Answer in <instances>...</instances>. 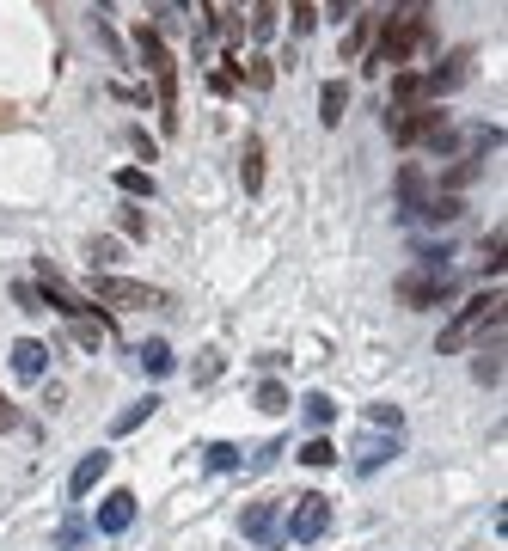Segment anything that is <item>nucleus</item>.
<instances>
[{
  "mask_svg": "<svg viewBox=\"0 0 508 551\" xmlns=\"http://www.w3.org/2000/svg\"><path fill=\"white\" fill-rule=\"evenodd\" d=\"M258 405H264V411H288V386L264 380V386H258Z\"/></svg>",
  "mask_w": 508,
  "mask_h": 551,
  "instance_id": "nucleus-27",
  "label": "nucleus"
},
{
  "mask_svg": "<svg viewBox=\"0 0 508 551\" xmlns=\"http://www.w3.org/2000/svg\"><path fill=\"white\" fill-rule=\"evenodd\" d=\"M466 74H472V49H453L447 62H435V68L423 74V92H429L435 105H441V92H453V86H460Z\"/></svg>",
  "mask_w": 508,
  "mask_h": 551,
  "instance_id": "nucleus-9",
  "label": "nucleus"
},
{
  "mask_svg": "<svg viewBox=\"0 0 508 551\" xmlns=\"http://www.w3.org/2000/svg\"><path fill=\"white\" fill-rule=\"evenodd\" d=\"M123 233H129V239H141V233H147V221H141V209H123Z\"/></svg>",
  "mask_w": 508,
  "mask_h": 551,
  "instance_id": "nucleus-35",
  "label": "nucleus"
},
{
  "mask_svg": "<svg viewBox=\"0 0 508 551\" xmlns=\"http://www.w3.org/2000/svg\"><path fill=\"white\" fill-rule=\"evenodd\" d=\"M300 466H337V447H331L325 435H313L307 447H300Z\"/></svg>",
  "mask_w": 508,
  "mask_h": 551,
  "instance_id": "nucleus-24",
  "label": "nucleus"
},
{
  "mask_svg": "<svg viewBox=\"0 0 508 551\" xmlns=\"http://www.w3.org/2000/svg\"><path fill=\"white\" fill-rule=\"evenodd\" d=\"M7 429H19V411H13V398L0 392V435H7Z\"/></svg>",
  "mask_w": 508,
  "mask_h": 551,
  "instance_id": "nucleus-34",
  "label": "nucleus"
},
{
  "mask_svg": "<svg viewBox=\"0 0 508 551\" xmlns=\"http://www.w3.org/2000/svg\"><path fill=\"white\" fill-rule=\"evenodd\" d=\"M92 294L105 300V307H160V288L123 282V276H92Z\"/></svg>",
  "mask_w": 508,
  "mask_h": 551,
  "instance_id": "nucleus-8",
  "label": "nucleus"
},
{
  "mask_svg": "<svg viewBox=\"0 0 508 551\" xmlns=\"http://www.w3.org/2000/svg\"><path fill=\"white\" fill-rule=\"evenodd\" d=\"M105 539H117V533H129L135 527V490H111L105 496V509H98V521H92Z\"/></svg>",
  "mask_w": 508,
  "mask_h": 551,
  "instance_id": "nucleus-10",
  "label": "nucleus"
},
{
  "mask_svg": "<svg viewBox=\"0 0 508 551\" xmlns=\"http://www.w3.org/2000/svg\"><path fill=\"white\" fill-rule=\"evenodd\" d=\"M13 300H19V307H25V313H43V294H37L31 282H19V288H13Z\"/></svg>",
  "mask_w": 508,
  "mask_h": 551,
  "instance_id": "nucleus-31",
  "label": "nucleus"
},
{
  "mask_svg": "<svg viewBox=\"0 0 508 551\" xmlns=\"http://www.w3.org/2000/svg\"><path fill=\"white\" fill-rule=\"evenodd\" d=\"M135 49H141V62H147V74L160 80V105H166V123H172V117H178V111H172V80H178V74H172V56H166V43H160V31H147V25H141V31H135Z\"/></svg>",
  "mask_w": 508,
  "mask_h": 551,
  "instance_id": "nucleus-7",
  "label": "nucleus"
},
{
  "mask_svg": "<svg viewBox=\"0 0 508 551\" xmlns=\"http://www.w3.org/2000/svg\"><path fill=\"white\" fill-rule=\"evenodd\" d=\"M80 533H86L80 521H62V533H56V551H74V545H80Z\"/></svg>",
  "mask_w": 508,
  "mask_h": 551,
  "instance_id": "nucleus-32",
  "label": "nucleus"
},
{
  "mask_svg": "<svg viewBox=\"0 0 508 551\" xmlns=\"http://www.w3.org/2000/svg\"><path fill=\"white\" fill-rule=\"evenodd\" d=\"M478 172H484V154H460V166H453V172H447V196H453V190H460V184H472Z\"/></svg>",
  "mask_w": 508,
  "mask_h": 551,
  "instance_id": "nucleus-23",
  "label": "nucleus"
},
{
  "mask_svg": "<svg viewBox=\"0 0 508 551\" xmlns=\"http://www.w3.org/2000/svg\"><path fill=\"white\" fill-rule=\"evenodd\" d=\"M478 386H502V325L484 331V349H478Z\"/></svg>",
  "mask_w": 508,
  "mask_h": 551,
  "instance_id": "nucleus-15",
  "label": "nucleus"
},
{
  "mask_svg": "<svg viewBox=\"0 0 508 551\" xmlns=\"http://www.w3.org/2000/svg\"><path fill=\"white\" fill-rule=\"evenodd\" d=\"M154 405H160V398H141V405H129V411H117V423H111V429H117V435H129V429H141L147 417H154Z\"/></svg>",
  "mask_w": 508,
  "mask_h": 551,
  "instance_id": "nucleus-22",
  "label": "nucleus"
},
{
  "mask_svg": "<svg viewBox=\"0 0 508 551\" xmlns=\"http://www.w3.org/2000/svg\"><path fill=\"white\" fill-rule=\"evenodd\" d=\"M202 454H209V472H233V466H239V447H233V441H209Z\"/></svg>",
  "mask_w": 508,
  "mask_h": 551,
  "instance_id": "nucleus-25",
  "label": "nucleus"
},
{
  "mask_svg": "<svg viewBox=\"0 0 508 551\" xmlns=\"http://www.w3.org/2000/svg\"><path fill=\"white\" fill-rule=\"evenodd\" d=\"M423 221H435V227H447V221H460V196H447V190H435V196H423V209H417Z\"/></svg>",
  "mask_w": 508,
  "mask_h": 551,
  "instance_id": "nucleus-18",
  "label": "nucleus"
},
{
  "mask_svg": "<svg viewBox=\"0 0 508 551\" xmlns=\"http://www.w3.org/2000/svg\"><path fill=\"white\" fill-rule=\"evenodd\" d=\"M398 300L404 307H441V300H453V270L441 264V252H423L417 270L398 276Z\"/></svg>",
  "mask_w": 508,
  "mask_h": 551,
  "instance_id": "nucleus-3",
  "label": "nucleus"
},
{
  "mask_svg": "<svg viewBox=\"0 0 508 551\" xmlns=\"http://www.w3.org/2000/svg\"><path fill=\"white\" fill-rule=\"evenodd\" d=\"M313 19H319V13H313V0H294V37H307Z\"/></svg>",
  "mask_w": 508,
  "mask_h": 551,
  "instance_id": "nucleus-30",
  "label": "nucleus"
},
{
  "mask_svg": "<svg viewBox=\"0 0 508 551\" xmlns=\"http://www.w3.org/2000/svg\"><path fill=\"white\" fill-rule=\"evenodd\" d=\"M349 7H355V0H331V19L343 25V19H349Z\"/></svg>",
  "mask_w": 508,
  "mask_h": 551,
  "instance_id": "nucleus-36",
  "label": "nucleus"
},
{
  "mask_svg": "<svg viewBox=\"0 0 508 551\" xmlns=\"http://www.w3.org/2000/svg\"><path fill=\"white\" fill-rule=\"evenodd\" d=\"M239 172H245V190H251V196L264 190V141H258V135H245V160H239Z\"/></svg>",
  "mask_w": 508,
  "mask_h": 551,
  "instance_id": "nucleus-17",
  "label": "nucleus"
},
{
  "mask_svg": "<svg viewBox=\"0 0 508 551\" xmlns=\"http://www.w3.org/2000/svg\"><path fill=\"white\" fill-rule=\"evenodd\" d=\"M117 190H123V196H154V172L123 166V172H117Z\"/></svg>",
  "mask_w": 508,
  "mask_h": 551,
  "instance_id": "nucleus-20",
  "label": "nucleus"
},
{
  "mask_svg": "<svg viewBox=\"0 0 508 551\" xmlns=\"http://www.w3.org/2000/svg\"><path fill=\"white\" fill-rule=\"evenodd\" d=\"M239 527H245L251 545H276V539H282V503H251Z\"/></svg>",
  "mask_w": 508,
  "mask_h": 551,
  "instance_id": "nucleus-11",
  "label": "nucleus"
},
{
  "mask_svg": "<svg viewBox=\"0 0 508 551\" xmlns=\"http://www.w3.org/2000/svg\"><path fill=\"white\" fill-rule=\"evenodd\" d=\"M141 368H147V374H172V343H160V337L141 343Z\"/></svg>",
  "mask_w": 508,
  "mask_h": 551,
  "instance_id": "nucleus-19",
  "label": "nucleus"
},
{
  "mask_svg": "<svg viewBox=\"0 0 508 551\" xmlns=\"http://www.w3.org/2000/svg\"><path fill=\"white\" fill-rule=\"evenodd\" d=\"M368 423H374V429H392V435H398V423H404V417H398V405H368Z\"/></svg>",
  "mask_w": 508,
  "mask_h": 551,
  "instance_id": "nucleus-28",
  "label": "nucleus"
},
{
  "mask_svg": "<svg viewBox=\"0 0 508 551\" xmlns=\"http://www.w3.org/2000/svg\"><path fill=\"white\" fill-rule=\"evenodd\" d=\"M105 331H111V325H92V319H74V343H80V349H98V343H105Z\"/></svg>",
  "mask_w": 508,
  "mask_h": 551,
  "instance_id": "nucleus-26",
  "label": "nucleus"
},
{
  "mask_svg": "<svg viewBox=\"0 0 508 551\" xmlns=\"http://www.w3.org/2000/svg\"><path fill=\"white\" fill-rule=\"evenodd\" d=\"M386 460H398V435H380V429H368L362 441H355V472H380Z\"/></svg>",
  "mask_w": 508,
  "mask_h": 551,
  "instance_id": "nucleus-12",
  "label": "nucleus"
},
{
  "mask_svg": "<svg viewBox=\"0 0 508 551\" xmlns=\"http://www.w3.org/2000/svg\"><path fill=\"white\" fill-rule=\"evenodd\" d=\"M386 129H392L398 147H423V141H435L453 123H447V111L429 98V105H386Z\"/></svg>",
  "mask_w": 508,
  "mask_h": 551,
  "instance_id": "nucleus-4",
  "label": "nucleus"
},
{
  "mask_svg": "<svg viewBox=\"0 0 508 551\" xmlns=\"http://www.w3.org/2000/svg\"><path fill=\"white\" fill-rule=\"evenodd\" d=\"M37 294H43V300H49V307H56L62 319H92V313H98V307H92V300H80V294H74V288L62 282V270H56V264H49V258L37 264ZM98 319H105V313H98Z\"/></svg>",
  "mask_w": 508,
  "mask_h": 551,
  "instance_id": "nucleus-6",
  "label": "nucleus"
},
{
  "mask_svg": "<svg viewBox=\"0 0 508 551\" xmlns=\"http://www.w3.org/2000/svg\"><path fill=\"white\" fill-rule=\"evenodd\" d=\"M92 264H117V239H92Z\"/></svg>",
  "mask_w": 508,
  "mask_h": 551,
  "instance_id": "nucleus-33",
  "label": "nucleus"
},
{
  "mask_svg": "<svg viewBox=\"0 0 508 551\" xmlns=\"http://www.w3.org/2000/svg\"><path fill=\"white\" fill-rule=\"evenodd\" d=\"M429 43V13H392L380 25V43H374V68H411L417 62V49Z\"/></svg>",
  "mask_w": 508,
  "mask_h": 551,
  "instance_id": "nucleus-1",
  "label": "nucleus"
},
{
  "mask_svg": "<svg viewBox=\"0 0 508 551\" xmlns=\"http://www.w3.org/2000/svg\"><path fill=\"white\" fill-rule=\"evenodd\" d=\"M251 31H258V37L276 31V0H258V19H251Z\"/></svg>",
  "mask_w": 508,
  "mask_h": 551,
  "instance_id": "nucleus-29",
  "label": "nucleus"
},
{
  "mask_svg": "<svg viewBox=\"0 0 508 551\" xmlns=\"http://www.w3.org/2000/svg\"><path fill=\"white\" fill-rule=\"evenodd\" d=\"M343 111H349V86H343V80H325V92H319V123H325V129H337V123H343Z\"/></svg>",
  "mask_w": 508,
  "mask_h": 551,
  "instance_id": "nucleus-16",
  "label": "nucleus"
},
{
  "mask_svg": "<svg viewBox=\"0 0 508 551\" xmlns=\"http://www.w3.org/2000/svg\"><path fill=\"white\" fill-rule=\"evenodd\" d=\"M105 472H111V454H105V447H92V454H80V466H74V478H68V496H74V503H80V496H92Z\"/></svg>",
  "mask_w": 508,
  "mask_h": 551,
  "instance_id": "nucleus-13",
  "label": "nucleus"
},
{
  "mask_svg": "<svg viewBox=\"0 0 508 551\" xmlns=\"http://www.w3.org/2000/svg\"><path fill=\"white\" fill-rule=\"evenodd\" d=\"M502 325V294L490 288V294H478V300H466L460 313H453L447 325H441V337H435V349L441 356H460V349L472 343V337H484V331H496Z\"/></svg>",
  "mask_w": 508,
  "mask_h": 551,
  "instance_id": "nucleus-2",
  "label": "nucleus"
},
{
  "mask_svg": "<svg viewBox=\"0 0 508 551\" xmlns=\"http://www.w3.org/2000/svg\"><path fill=\"white\" fill-rule=\"evenodd\" d=\"M13 374H19V380H43V374H49V343L19 337V343H13Z\"/></svg>",
  "mask_w": 508,
  "mask_h": 551,
  "instance_id": "nucleus-14",
  "label": "nucleus"
},
{
  "mask_svg": "<svg viewBox=\"0 0 508 551\" xmlns=\"http://www.w3.org/2000/svg\"><path fill=\"white\" fill-rule=\"evenodd\" d=\"M300 411H307V423H313V429H325V423L337 417V405H331L325 392H307V398H300Z\"/></svg>",
  "mask_w": 508,
  "mask_h": 551,
  "instance_id": "nucleus-21",
  "label": "nucleus"
},
{
  "mask_svg": "<svg viewBox=\"0 0 508 551\" xmlns=\"http://www.w3.org/2000/svg\"><path fill=\"white\" fill-rule=\"evenodd\" d=\"M325 527H331V496L300 490V496H294V509H288V521H282V539L313 545V539H325Z\"/></svg>",
  "mask_w": 508,
  "mask_h": 551,
  "instance_id": "nucleus-5",
  "label": "nucleus"
}]
</instances>
